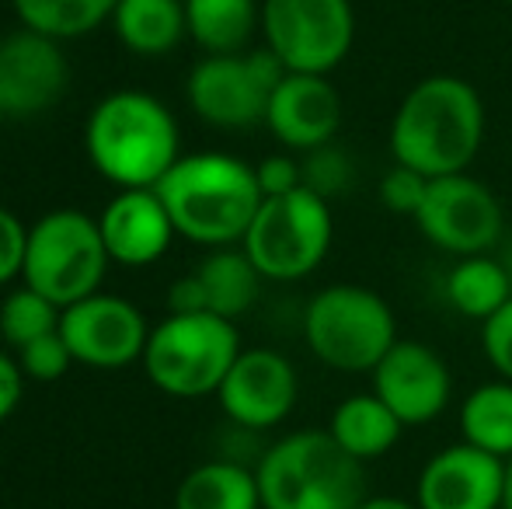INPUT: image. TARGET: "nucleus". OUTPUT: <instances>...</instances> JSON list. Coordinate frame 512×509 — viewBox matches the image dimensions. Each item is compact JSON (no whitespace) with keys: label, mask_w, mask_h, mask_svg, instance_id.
<instances>
[{"label":"nucleus","mask_w":512,"mask_h":509,"mask_svg":"<svg viewBox=\"0 0 512 509\" xmlns=\"http://www.w3.org/2000/svg\"><path fill=\"white\" fill-rule=\"evenodd\" d=\"M387 140L394 164H405L425 178L460 175L485 143V102L464 77H422L401 98Z\"/></svg>","instance_id":"f257e3e1"},{"label":"nucleus","mask_w":512,"mask_h":509,"mask_svg":"<svg viewBox=\"0 0 512 509\" xmlns=\"http://www.w3.org/2000/svg\"><path fill=\"white\" fill-rule=\"evenodd\" d=\"M154 192L161 196L178 238L206 248L241 245L265 199L255 164L216 150L178 157Z\"/></svg>","instance_id":"f03ea898"},{"label":"nucleus","mask_w":512,"mask_h":509,"mask_svg":"<svg viewBox=\"0 0 512 509\" xmlns=\"http://www.w3.org/2000/svg\"><path fill=\"white\" fill-rule=\"evenodd\" d=\"M88 157L119 189H154L178 161V123L147 91L122 88L91 109L84 129Z\"/></svg>","instance_id":"7ed1b4c3"},{"label":"nucleus","mask_w":512,"mask_h":509,"mask_svg":"<svg viewBox=\"0 0 512 509\" xmlns=\"http://www.w3.org/2000/svg\"><path fill=\"white\" fill-rule=\"evenodd\" d=\"M262 509H356L366 492V468L345 454L328 429L283 436L258 461Z\"/></svg>","instance_id":"20e7f679"},{"label":"nucleus","mask_w":512,"mask_h":509,"mask_svg":"<svg viewBox=\"0 0 512 509\" xmlns=\"http://www.w3.org/2000/svg\"><path fill=\"white\" fill-rule=\"evenodd\" d=\"M310 353L338 374H373L398 342V321L380 293L359 283L324 286L304 311Z\"/></svg>","instance_id":"39448f33"},{"label":"nucleus","mask_w":512,"mask_h":509,"mask_svg":"<svg viewBox=\"0 0 512 509\" xmlns=\"http://www.w3.org/2000/svg\"><path fill=\"white\" fill-rule=\"evenodd\" d=\"M241 356L237 325L220 314H168L150 328L143 349V370L150 384L171 398H206L216 394L223 377Z\"/></svg>","instance_id":"423d86ee"},{"label":"nucleus","mask_w":512,"mask_h":509,"mask_svg":"<svg viewBox=\"0 0 512 509\" xmlns=\"http://www.w3.org/2000/svg\"><path fill=\"white\" fill-rule=\"evenodd\" d=\"M108 262L112 258L95 217L81 210H53L28 227L21 279L56 307H70L98 293Z\"/></svg>","instance_id":"0eeeda50"},{"label":"nucleus","mask_w":512,"mask_h":509,"mask_svg":"<svg viewBox=\"0 0 512 509\" xmlns=\"http://www.w3.org/2000/svg\"><path fill=\"white\" fill-rule=\"evenodd\" d=\"M331 238H335V220L328 199L300 185L286 196L262 199L241 248L265 279L290 283L310 276L324 262Z\"/></svg>","instance_id":"6e6552de"},{"label":"nucleus","mask_w":512,"mask_h":509,"mask_svg":"<svg viewBox=\"0 0 512 509\" xmlns=\"http://www.w3.org/2000/svg\"><path fill=\"white\" fill-rule=\"evenodd\" d=\"M290 70L269 46L230 56H206L185 81V98L203 123L216 129H251L265 123L269 98Z\"/></svg>","instance_id":"1a4fd4ad"},{"label":"nucleus","mask_w":512,"mask_h":509,"mask_svg":"<svg viewBox=\"0 0 512 509\" xmlns=\"http://www.w3.org/2000/svg\"><path fill=\"white\" fill-rule=\"evenodd\" d=\"M265 46L290 74H324L345 63L356 39L352 0H262Z\"/></svg>","instance_id":"9d476101"},{"label":"nucleus","mask_w":512,"mask_h":509,"mask_svg":"<svg viewBox=\"0 0 512 509\" xmlns=\"http://www.w3.org/2000/svg\"><path fill=\"white\" fill-rule=\"evenodd\" d=\"M415 227L429 245L450 255H488L506 238V213L485 182L460 175L429 178L425 199L415 213Z\"/></svg>","instance_id":"9b49d317"},{"label":"nucleus","mask_w":512,"mask_h":509,"mask_svg":"<svg viewBox=\"0 0 512 509\" xmlns=\"http://www.w3.org/2000/svg\"><path fill=\"white\" fill-rule=\"evenodd\" d=\"M60 335L67 339L77 363L91 370H122L143 360L150 328L140 307L115 293H91L77 304L63 307Z\"/></svg>","instance_id":"f8f14e48"},{"label":"nucleus","mask_w":512,"mask_h":509,"mask_svg":"<svg viewBox=\"0 0 512 509\" xmlns=\"http://www.w3.org/2000/svg\"><path fill=\"white\" fill-rule=\"evenodd\" d=\"M70 81L60 42L32 28L0 39V116L32 119L53 109Z\"/></svg>","instance_id":"ddd939ff"},{"label":"nucleus","mask_w":512,"mask_h":509,"mask_svg":"<svg viewBox=\"0 0 512 509\" xmlns=\"http://www.w3.org/2000/svg\"><path fill=\"white\" fill-rule=\"evenodd\" d=\"M300 381L293 363L276 349H241L230 374L223 377L220 408L244 429H272L293 412Z\"/></svg>","instance_id":"4468645a"},{"label":"nucleus","mask_w":512,"mask_h":509,"mask_svg":"<svg viewBox=\"0 0 512 509\" xmlns=\"http://www.w3.org/2000/svg\"><path fill=\"white\" fill-rule=\"evenodd\" d=\"M373 394H380L405 426H425L446 412L453 377L436 349L398 339L373 367Z\"/></svg>","instance_id":"2eb2a0df"},{"label":"nucleus","mask_w":512,"mask_h":509,"mask_svg":"<svg viewBox=\"0 0 512 509\" xmlns=\"http://www.w3.org/2000/svg\"><path fill=\"white\" fill-rule=\"evenodd\" d=\"M506 492V461L453 443L432 454L418 471L415 506L418 509H502Z\"/></svg>","instance_id":"dca6fc26"},{"label":"nucleus","mask_w":512,"mask_h":509,"mask_svg":"<svg viewBox=\"0 0 512 509\" xmlns=\"http://www.w3.org/2000/svg\"><path fill=\"white\" fill-rule=\"evenodd\" d=\"M345 105L338 88L324 74H286L269 98L265 126L283 147L290 150H317L335 143L342 129Z\"/></svg>","instance_id":"f3484780"},{"label":"nucleus","mask_w":512,"mask_h":509,"mask_svg":"<svg viewBox=\"0 0 512 509\" xmlns=\"http://www.w3.org/2000/svg\"><path fill=\"white\" fill-rule=\"evenodd\" d=\"M98 227H102L108 258L129 269L154 265L178 238L154 189H119V196L98 217Z\"/></svg>","instance_id":"a211bd4d"},{"label":"nucleus","mask_w":512,"mask_h":509,"mask_svg":"<svg viewBox=\"0 0 512 509\" xmlns=\"http://www.w3.org/2000/svg\"><path fill=\"white\" fill-rule=\"evenodd\" d=\"M328 433L335 443L352 454L356 461H377V457L391 454L394 443L405 433V422L387 408L380 394H352V398L338 401L335 412L328 419Z\"/></svg>","instance_id":"6ab92c4d"},{"label":"nucleus","mask_w":512,"mask_h":509,"mask_svg":"<svg viewBox=\"0 0 512 509\" xmlns=\"http://www.w3.org/2000/svg\"><path fill=\"white\" fill-rule=\"evenodd\" d=\"M112 25L122 46L136 56H164L189 35L185 0H119Z\"/></svg>","instance_id":"aec40b11"},{"label":"nucleus","mask_w":512,"mask_h":509,"mask_svg":"<svg viewBox=\"0 0 512 509\" xmlns=\"http://www.w3.org/2000/svg\"><path fill=\"white\" fill-rule=\"evenodd\" d=\"M189 35L206 56L244 53L262 28V4L258 0H185Z\"/></svg>","instance_id":"412c9836"},{"label":"nucleus","mask_w":512,"mask_h":509,"mask_svg":"<svg viewBox=\"0 0 512 509\" xmlns=\"http://www.w3.org/2000/svg\"><path fill=\"white\" fill-rule=\"evenodd\" d=\"M199 283L206 293V311L220 314L227 321H237L241 314L251 311L258 290H262V272L248 258L244 248H213L196 269Z\"/></svg>","instance_id":"4be33fe9"},{"label":"nucleus","mask_w":512,"mask_h":509,"mask_svg":"<svg viewBox=\"0 0 512 509\" xmlns=\"http://www.w3.org/2000/svg\"><path fill=\"white\" fill-rule=\"evenodd\" d=\"M175 509H262L255 471L234 461H206L178 482Z\"/></svg>","instance_id":"5701e85b"},{"label":"nucleus","mask_w":512,"mask_h":509,"mask_svg":"<svg viewBox=\"0 0 512 509\" xmlns=\"http://www.w3.org/2000/svg\"><path fill=\"white\" fill-rule=\"evenodd\" d=\"M460 433L471 447L512 461V381L499 377L474 387L460 405Z\"/></svg>","instance_id":"b1692460"},{"label":"nucleus","mask_w":512,"mask_h":509,"mask_svg":"<svg viewBox=\"0 0 512 509\" xmlns=\"http://www.w3.org/2000/svg\"><path fill=\"white\" fill-rule=\"evenodd\" d=\"M512 297L506 265L492 255H467L446 276V300L471 321H488Z\"/></svg>","instance_id":"393cba45"},{"label":"nucleus","mask_w":512,"mask_h":509,"mask_svg":"<svg viewBox=\"0 0 512 509\" xmlns=\"http://www.w3.org/2000/svg\"><path fill=\"white\" fill-rule=\"evenodd\" d=\"M119 0H11L21 28L63 42L91 35L115 14Z\"/></svg>","instance_id":"a878e982"},{"label":"nucleus","mask_w":512,"mask_h":509,"mask_svg":"<svg viewBox=\"0 0 512 509\" xmlns=\"http://www.w3.org/2000/svg\"><path fill=\"white\" fill-rule=\"evenodd\" d=\"M63 307H56L49 297H42L32 286H18L0 304V339L18 353L21 346L42 339V335L60 328Z\"/></svg>","instance_id":"bb28decb"},{"label":"nucleus","mask_w":512,"mask_h":509,"mask_svg":"<svg viewBox=\"0 0 512 509\" xmlns=\"http://www.w3.org/2000/svg\"><path fill=\"white\" fill-rule=\"evenodd\" d=\"M300 171H304V189L317 192V196L328 199V203L338 192H345L352 185V161L335 143L307 150L304 161H300Z\"/></svg>","instance_id":"cd10ccee"},{"label":"nucleus","mask_w":512,"mask_h":509,"mask_svg":"<svg viewBox=\"0 0 512 509\" xmlns=\"http://www.w3.org/2000/svg\"><path fill=\"white\" fill-rule=\"evenodd\" d=\"M14 360H18L21 374L32 377V381H60V377L77 363L67 346V339L60 335V328L42 335V339L28 342V346H21Z\"/></svg>","instance_id":"c85d7f7f"},{"label":"nucleus","mask_w":512,"mask_h":509,"mask_svg":"<svg viewBox=\"0 0 512 509\" xmlns=\"http://www.w3.org/2000/svg\"><path fill=\"white\" fill-rule=\"evenodd\" d=\"M425 189H429V178L405 168V164H394V168L380 178L377 196H380V203H384V210L415 220L418 206H422V199H425Z\"/></svg>","instance_id":"c756f323"},{"label":"nucleus","mask_w":512,"mask_h":509,"mask_svg":"<svg viewBox=\"0 0 512 509\" xmlns=\"http://www.w3.org/2000/svg\"><path fill=\"white\" fill-rule=\"evenodd\" d=\"M481 349L502 381H512V297L488 321H481Z\"/></svg>","instance_id":"7c9ffc66"},{"label":"nucleus","mask_w":512,"mask_h":509,"mask_svg":"<svg viewBox=\"0 0 512 509\" xmlns=\"http://www.w3.org/2000/svg\"><path fill=\"white\" fill-rule=\"evenodd\" d=\"M25 248H28V227L11 210L0 206V286L14 283L21 276V269H25Z\"/></svg>","instance_id":"2f4dec72"},{"label":"nucleus","mask_w":512,"mask_h":509,"mask_svg":"<svg viewBox=\"0 0 512 509\" xmlns=\"http://www.w3.org/2000/svg\"><path fill=\"white\" fill-rule=\"evenodd\" d=\"M255 175H258V189L262 196H286V192L300 189L304 185V171H300V161H293L290 154H272L265 161L255 164Z\"/></svg>","instance_id":"473e14b6"},{"label":"nucleus","mask_w":512,"mask_h":509,"mask_svg":"<svg viewBox=\"0 0 512 509\" xmlns=\"http://www.w3.org/2000/svg\"><path fill=\"white\" fill-rule=\"evenodd\" d=\"M21 394H25V374H21L18 360L0 349V422L11 419L14 408L21 405Z\"/></svg>","instance_id":"72a5a7b5"},{"label":"nucleus","mask_w":512,"mask_h":509,"mask_svg":"<svg viewBox=\"0 0 512 509\" xmlns=\"http://www.w3.org/2000/svg\"><path fill=\"white\" fill-rule=\"evenodd\" d=\"M168 311L171 314H196V311H206V293H203V283H199L196 272L189 276L175 279L168 290Z\"/></svg>","instance_id":"f704fd0d"},{"label":"nucleus","mask_w":512,"mask_h":509,"mask_svg":"<svg viewBox=\"0 0 512 509\" xmlns=\"http://www.w3.org/2000/svg\"><path fill=\"white\" fill-rule=\"evenodd\" d=\"M356 509H418V506L401 496H366Z\"/></svg>","instance_id":"c9c22d12"},{"label":"nucleus","mask_w":512,"mask_h":509,"mask_svg":"<svg viewBox=\"0 0 512 509\" xmlns=\"http://www.w3.org/2000/svg\"><path fill=\"white\" fill-rule=\"evenodd\" d=\"M502 255H499V262L502 265H506V272H509V279H512V234H509V238H502Z\"/></svg>","instance_id":"e433bc0d"},{"label":"nucleus","mask_w":512,"mask_h":509,"mask_svg":"<svg viewBox=\"0 0 512 509\" xmlns=\"http://www.w3.org/2000/svg\"><path fill=\"white\" fill-rule=\"evenodd\" d=\"M502 509H512V461H506V492H502Z\"/></svg>","instance_id":"4c0bfd02"},{"label":"nucleus","mask_w":512,"mask_h":509,"mask_svg":"<svg viewBox=\"0 0 512 509\" xmlns=\"http://www.w3.org/2000/svg\"><path fill=\"white\" fill-rule=\"evenodd\" d=\"M506 4H512V0H506Z\"/></svg>","instance_id":"58836bf2"},{"label":"nucleus","mask_w":512,"mask_h":509,"mask_svg":"<svg viewBox=\"0 0 512 509\" xmlns=\"http://www.w3.org/2000/svg\"><path fill=\"white\" fill-rule=\"evenodd\" d=\"M258 4H262V0H258Z\"/></svg>","instance_id":"ea45409f"}]
</instances>
